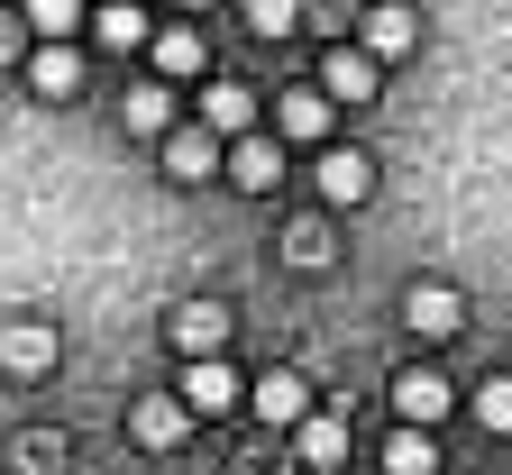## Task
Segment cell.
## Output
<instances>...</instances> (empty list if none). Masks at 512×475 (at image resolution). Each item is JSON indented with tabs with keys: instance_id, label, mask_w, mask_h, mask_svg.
<instances>
[{
	"instance_id": "cell-1",
	"label": "cell",
	"mask_w": 512,
	"mask_h": 475,
	"mask_svg": "<svg viewBox=\"0 0 512 475\" xmlns=\"http://www.w3.org/2000/svg\"><path fill=\"white\" fill-rule=\"evenodd\" d=\"M174 402H183L192 421H229L238 402H247V375H238L229 357H192V366H183V384H174Z\"/></svg>"
},
{
	"instance_id": "cell-2",
	"label": "cell",
	"mask_w": 512,
	"mask_h": 475,
	"mask_svg": "<svg viewBox=\"0 0 512 475\" xmlns=\"http://www.w3.org/2000/svg\"><path fill=\"white\" fill-rule=\"evenodd\" d=\"M229 329H238L229 302H202V293L165 311V338H174V357H183V366H192V357H220V348H229Z\"/></svg>"
},
{
	"instance_id": "cell-3",
	"label": "cell",
	"mask_w": 512,
	"mask_h": 475,
	"mask_svg": "<svg viewBox=\"0 0 512 475\" xmlns=\"http://www.w3.org/2000/svg\"><path fill=\"white\" fill-rule=\"evenodd\" d=\"M412 46H421V10H403V0H375L357 19V55H375V64H403Z\"/></svg>"
},
{
	"instance_id": "cell-4",
	"label": "cell",
	"mask_w": 512,
	"mask_h": 475,
	"mask_svg": "<svg viewBox=\"0 0 512 475\" xmlns=\"http://www.w3.org/2000/svg\"><path fill=\"white\" fill-rule=\"evenodd\" d=\"M448 402H458V384H448L439 366H403V375H394V412H403V430H439Z\"/></svg>"
},
{
	"instance_id": "cell-5",
	"label": "cell",
	"mask_w": 512,
	"mask_h": 475,
	"mask_svg": "<svg viewBox=\"0 0 512 475\" xmlns=\"http://www.w3.org/2000/svg\"><path fill=\"white\" fill-rule=\"evenodd\" d=\"M320 201H330V211H357V201L375 192V156L366 147H320Z\"/></svg>"
},
{
	"instance_id": "cell-6",
	"label": "cell",
	"mask_w": 512,
	"mask_h": 475,
	"mask_svg": "<svg viewBox=\"0 0 512 475\" xmlns=\"http://www.w3.org/2000/svg\"><path fill=\"white\" fill-rule=\"evenodd\" d=\"M247 412L266 421V430H293V421H311V384H302L293 366H275V375L247 384Z\"/></svg>"
},
{
	"instance_id": "cell-7",
	"label": "cell",
	"mask_w": 512,
	"mask_h": 475,
	"mask_svg": "<svg viewBox=\"0 0 512 475\" xmlns=\"http://www.w3.org/2000/svg\"><path fill=\"white\" fill-rule=\"evenodd\" d=\"M165 174H174V183H211V174H220V138H211L202 119H174V128H165Z\"/></svg>"
},
{
	"instance_id": "cell-8",
	"label": "cell",
	"mask_w": 512,
	"mask_h": 475,
	"mask_svg": "<svg viewBox=\"0 0 512 475\" xmlns=\"http://www.w3.org/2000/svg\"><path fill=\"white\" fill-rule=\"evenodd\" d=\"M55 357H64L55 320H0V366H10V375H46Z\"/></svg>"
},
{
	"instance_id": "cell-9",
	"label": "cell",
	"mask_w": 512,
	"mask_h": 475,
	"mask_svg": "<svg viewBox=\"0 0 512 475\" xmlns=\"http://www.w3.org/2000/svg\"><path fill=\"white\" fill-rule=\"evenodd\" d=\"M375 83H384V64H375V55L330 46V64H320V101H330V110H339V101H348V110H357V101H375Z\"/></svg>"
},
{
	"instance_id": "cell-10",
	"label": "cell",
	"mask_w": 512,
	"mask_h": 475,
	"mask_svg": "<svg viewBox=\"0 0 512 475\" xmlns=\"http://www.w3.org/2000/svg\"><path fill=\"white\" fill-rule=\"evenodd\" d=\"M330 101H320V83H293V92H275V138H302V147H330Z\"/></svg>"
},
{
	"instance_id": "cell-11",
	"label": "cell",
	"mask_w": 512,
	"mask_h": 475,
	"mask_svg": "<svg viewBox=\"0 0 512 475\" xmlns=\"http://www.w3.org/2000/svg\"><path fill=\"white\" fill-rule=\"evenodd\" d=\"M220 174H229L238 192H275V183H284V138H256V128H247V138L220 156Z\"/></svg>"
},
{
	"instance_id": "cell-12",
	"label": "cell",
	"mask_w": 512,
	"mask_h": 475,
	"mask_svg": "<svg viewBox=\"0 0 512 475\" xmlns=\"http://www.w3.org/2000/svg\"><path fill=\"white\" fill-rule=\"evenodd\" d=\"M403 329H412V338H458V329H467V302L448 293V284H412V293H403Z\"/></svg>"
},
{
	"instance_id": "cell-13",
	"label": "cell",
	"mask_w": 512,
	"mask_h": 475,
	"mask_svg": "<svg viewBox=\"0 0 512 475\" xmlns=\"http://www.w3.org/2000/svg\"><path fill=\"white\" fill-rule=\"evenodd\" d=\"M28 92L37 101H74L83 92V46H28Z\"/></svg>"
},
{
	"instance_id": "cell-14",
	"label": "cell",
	"mask_w": 512,
	"mask_h": 475,
	"mask_svg": "<svg viewBox=\"0 0 512 475\" xmlns=\"http://www.w3.org/2000/svg\"><path fill=\"white\" fill-rule=\"evenodd\" d=\"M183 430H192V412L174 393H138V402H128V439H138V448H174Z\"/></svg>"
},
{
	"instance_id": "cell-15",
	"label": "cell",
	"mask_w": 512,
	"mask_h": 475,
	"mask_svg": "<svg viewBox=\"0 0 512 475\" xmlns=\"http://www.w3.org/2000/svg\"><path fill=\"white\" fill-rule=\"evenodd\" d=\"M202 128L211 138H247L256 128V92L247 83H202Z\"/></svg>"
},
{
	"instance_id": "cell-16",
	"label": "cell",
	"mask_w": 512,
	"mask_h": 475,
	"mask_svg": "<svg viewBox=\"0 0 512 475\" xmlns=\"http://www.w3.org/2000/svg\"><path fill=\"white\" fill-rule=\"evenodd\" d=\"M293 457H302L311 475H320V466H339V457H348V421H339V412H311V421H293Z\"/></svg>"
},
{
	"instance_id": "cell-17",
	"label": "cell",
	"mask_w": 512,
	"mask_h": 475,
	"mask_svg": "<svg viewBox=\"0 0 512 475\" xmlns=\"http://www.w3.org/2000/svg\"><path fill=\"white\" fill-rule=\"evenodd\" d=\"M147 46H156V74H174V83H183V74H202V19H183V28H156Z\"/></svg>"
},
{
	"instance_id": "cell-18",
	"label": "cell",
	"mask_w": 512,
	"mask_h": 475,
	"mask_svg": "<svg viewBox=\"0 0 512 475\" xmlns=\"http://www.w3.org/2000/svg\"><path fill=\"white\" fill-rule=\"evenodd\" d=\"M83 28H92L101 46H147V37H156V19L138 10V0H110V10H92Z\"/></svg>"
},
{
	"instance_id": "cell-19",
	"label": "cell",
	"mask_w": 512,
	"mask_h": 475,
	"mask_svg": "<svg viewBox=\"0 0 512 475\" xmlns=\"http://www.w3.org/2000/svg\"><path fill=\"white\" fill-rule=\"evenodd\" d=\"M19 28H37V46H74L83 0H28V10H19Z\"/></svg>"
},
{
	"instance_id": "cell-20",
	"label": "cell",
	"mask_w": 512,
	"mask_h": 475,
	"mask_svg": "<svg viewBox=\"0 0 512 475\" xmlns=\"http://www.w3.org/2000/svg\"><path fill=\"white\" fill-rule=\"evenodd\" d=\"M384 475H439V439L430 430H394L384 439Z\"/></svg>"
},
{
	"instance_id": "cell-21",
	"label": "cell",
	"mask_w": 512,
	"mask_h": 475,
	"mask_svg": "<svg viewBox=\"0 0 512 475\" xmlns=\"http://www.w3.org/2000/svg\"><path fill=\"white\" fill-rule=\"evenodd\" d=\"M19 475H64V466H74V448H64V430H19Z\"/></svg>"
},
{
	"instance_id": "cell-22",
	"label": "cell",
	"mask_w": 512,
	"mask_h": 475,
	"mask_svg": "<svg viewBox=\"0 0 512 475\" xmlns=\"http://www.w3.org/2000/svg\"><path fill=\"white\" fill-rule=\"evenodd\" d=\"M119 110H128V128H138V138H165V128H174V92H165V83H138Z\"/></svg>"
},
{
	"instance_id": "cell-23",
	"label": "cell",
	"mask_w": 512,
	"mask_h": 475,
	"mask_svg": "<svg viewBox=\"0 0 512 475\" xmlns=\"http://www.w3.org/2000/svg\"><path fill=\"white\" fill-rule=\"evenodd\" d=\"M238 10H247L256 37H293V28H302V0H238Z\"/></svg>"
},
{
	"instance_id": "cell-24",
	"label": "cell",
	"mask_w": 512,
	"mask_h": 475,
	"mask_svg": "<svg viewBox=\"0 0 512 475\" xmlns=\"http://www.w3.org/2000/svg\"><path fill=\"white\" fill-rule=\"evenodd\" d=\"M284 256L302 265V275H320V265H330V229H320V220H293V238H284Z\"/></svg>"
},
{
	"instance_id": "cell-25",
	"label": "cell",
	"mask_w": 512,
	"mask_h": 475,
	"mask_svg": "<svg viewBox=\"0 0 512 475\" xmlns=\"http://www.w3.org/2000/svg\"><path fill=\"white\" fill-rule=\"evenodd\" d=\"M476 421H485L494 439L512 430V375H485V384H476Z\"/></svg>"
},
{
	"instance_id": "cell-26",
	"label": "cell",
	"mask_w": 512,
	"mask_h": 475,
	"mask_svg": "<svg viewBox=\"0 0 512 475\" xmlns=\"http://www.w3.org/2000/svg\"><path fill=\"white\" fill-rule=\"evenodd\" d=\"M302 10H311L320 28H339V19H348V0H302Z\"/></svg>"
},
{
	"instance_id": "cell-27",
	"label": "cell",
	"mask_w": 512,
	"mask_h": 475,
	"mask_svg": "<svg viewBox=\"0 0 512 475\" xmlns=\"http://www.w3.org/2000/svg\"><path fill=\"white\" fill-rule=\"evenodd\" d=\"M19 46H28V28H19V19H0V64H10Z\"/></svg>"
},
{
	"instance_id": "cell-28",
	"label": "cell",
	"mask_w": 512,
	"mask_h": 475,
	"mask_svg": "<svg viewBox=\"0 0 512 475\" xmlns=\"http://www.w3.org/2000/svg\"><path fill=\"white\" fill-rule=\"evenodd\" d=\"M174 10H183V19H202V10H211V0H174Z\"/></svg>"
}]
</instances>
